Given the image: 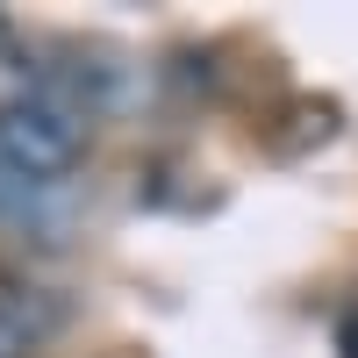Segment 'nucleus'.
I'll return each mask as SVG.
<instances>
[{"mask_svg": "<svg viewBox=\"0 0 358 358\" xmlns=\"http://www.w3.org/2000/svg\"><path fill=\"white\" fill-rule=\"evenodd\" d=\"M79 143H86V115L57 94H29L0 108V165L22 172L29 187H50L57 172H72Z\"/></svg>", "mask_w": 358, "mask_h": 358, "instance_id": "nucleus-1", "label": "nucleus"}, {"mask_svg": "<svg viewBox=\"0 0 358 358\" xmlns=\"http://www.w3.org/2000/svg\"><path fill=\"white\" fill-rule=\"evenodd\" d=\"M57 322H65V301L50 287H0V358H29Z\"/></svg>", "mask_w": 358, "mask_h": 358, "instance_id": "nucleus-2", "label": "nucleus"}, {"mask_svg": "<svg viewBox=\"0 0 358 358\" xmlns=\"http://www.w3.org/2000/svg\"><path fill=\"white\" fill-rule=\"evenodd\" d=\"M36 194H43V187H29L22 172L0 165V215H29V208H36Z\"/></svg>", "mask_w": 358, "mask_h": 358, "instance_id": "nucleus-3", "label": "nucleus"}]
</instances>
